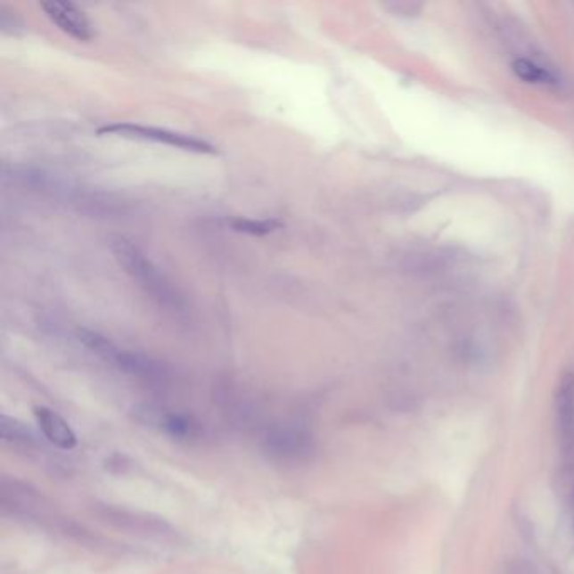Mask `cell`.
I'll return each instance as SVG.
<instances>
[{
	"label": "cell",
	"instance_id": "6da1fadb",
	"mask_svg": "<svg viewBox=\"0 0 574 574\" xmlns=\"http://www.w3.org/2000/svg\"><path fill=\"white\" fill-rule=\"evenodd\" d=\"M111 251L120 266L125 268V272L128 273L153 300L168 308H177L181 305V297L176 291V288L170 285V282L159 272V268L153 266L151 259L132 242L125 238H117L111 242Z\"/></svg>",
	"mask_w": 574,
	"mask_h": 574
},
{
	"label": "cell",
	"instance_id": "3957f363",
	"mask_svg": "<svg viewBox=\"0 0 574 574\" xmlns=\"http://www.w3.org/2000/svg\"><path fill=\"white\" fill-rule=\"evenodd\" d=\"M78 337L96 356H100L108 363L119 365L120 369H125L134 374H152L153 373V364L151 361H147L145 357L134 354V352H127L123 348H117L111 340L106 339L105 335L81 329L78 332Z\"/></svg>",
	"mask_w": 574,
	"mask_h": 574
},
{
	"label": "cell",
	"instance_id": "277c9868",
	"mask_svg": "<svg viewBox=\"0 0 574 574\" xmlns=\"http://www.w3.org/2000/svg\"><path fill=\"white\" fill-rule=\"evenodd\" d=\"M41 9L54 26H58L64 34L71 36L76 41L88 43L94 37V30L91 28L88 17L75 4L64 0H49L41 4Z\"/></svg>",
	"mask_w": 574,
	"mask_h": 574
},
{
	"label": "cell",
	"instance_id": "8992f818",
	"mask_svg": "<svg viewBox=\"0 0 574 574\" xmlns=\"http://www.w3.org/2000/svg\"><path fill=\"white\" fill-rule=\"evenodd\" d=\"M556 423L562 441L571 439L574 433V374L566 373L561 378L554 398Z\"/></svg>",
	"mask_w": 574,
	"mask_h": 574
},
{
	"label": "cell",
	"instance_id": "52a82bcc",
	"mask_svg": "<svg viewBox=\"0 0 574 574\" xmlns=\"http://www.w3.org/2000/svg\"><path fill=\"white\" fill-rule=\"evenodd\" d=\"M36 422L39 424L45 439L62 450H71L76 445L75 431L53 409L37 406L34 408Z\"/></svg>",
	"mask_w": 574,
	"mask_h": 574
},
{
	"label": "cell",
	"instance_id": "9c48e42d",
	"mask_svg": "<svg viewBox=\"0 0 574 574\" xmlns=\"http://www.w3.org/2000/svg\"><path fill=\"white\" fill-rule=\"evenodd\" d=\"M229 226L236 233H244L251 236H266L273 231L280 229L282 223L276 219H246V217H236L229 221Z\"/></svg>",
	"mask_w": 574,
	"mask_h": 574
},
{
	"label": "cell",
	"instance_id": "5b68a950",
	"mask_svg": "<svg viewBox=\"0 0 574 574\" xmlns=\"http://www.w3.org/2000/svg\"><path fill=\"white\" fill-rule=\"evenodd\" d=\"M266 450L278 458L297 460L310 454L312 439L302 430L276 428L266 437Z\"/></svg>",
	"mask_w": 574,
	"mask_h": 574
},
{
	"label": "cell",
	"instance_id": "ba28073f",
	"mask_svg": "<svg viewBox=\"0 0 574 574\" xmlns=\"http://www.w3.org/2000/svg\"><path fill=\"white\" fill-rule=\"evenodd\" d=\"M512 71L517 78H521L526 83H532V85H545V86L547 85L549 86V85L558 83L556 76L534 61L522 60V58L515 60L512 62Z\"/></svg>",
	"mask_w": 574,
	"mask_h": 574
},
{
	"label": "cell",
	"instance_id": "7a4b0ae2",
	"mask_svg": "<svg viewBox=\"0 0 574 574\" xmlns=\"http://www.w3.org/2000/svg\"><path fill=\"white\" fill-rule=\"evenodd\" d=\"M98 135H120L125 138H140V140H151L157 144L170 145L176 149L185 152H196V153H216V147L206 140H201L196 136L185 135L170 132L164 128L155 127H145V125H135V123H113L105 125L96 130Z\"/></svg>",
	"mask_w": 574,
	"mask_h": 574
},
{
	"label": "cell",
	"instance_id": "8fae6325",
	"mask_svg": "<svg viewBox=\"0 0 574 574\" xmlns=\"http://www.w3.org/2000/svg\"><path fill=\"white\" fill-rule=\"evenodd\" d=\"M0 435L5 441H28L29 439V430L12 418L2 416L0 420Z\"/></svg>",
	"mask_w": 574,
	"mask_h": 574
},
{
	"label": "cell",
	"instance_id": "30bf717a",
	"mask_svg": "<svg viewBox=\"0 0 574 574\" xmlns=\"http://www.w3.org/2000/svg\"><path fill=\"white\" fill-rule=\"evenodd\" d=\"M162 426L172 437H179V439L193 437L196 433V424L181 414H168L162 420Z\"/></svg>",
	"mask_w": 574,
	"mask_h": 574
}]
</instances>
